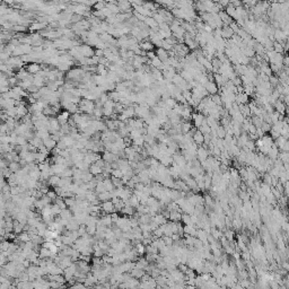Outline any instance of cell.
<instances>
[{"label":"cell","instance_id":"obj_1","mask_svg":"<svg viewBox=\"0 0 289 289\" xmlns=\"http://www.w3.org/2000/svg\"><path fill=\"white\" fill-rule=\"evenodd\" d=\"M114 106H115V102L112 101V100H108L106 103H104L103 105V113H104V116H111L113 113H114Z\"/></svg>","mask_w":289,"mask_h":289},{"label":"cell","instance_id":"obj_2","mask_svg":"<svg viewBox=\"0 0 289 289\" xmlns=\"http://www.w3.org/2000/svg\"><path fill=\"white\" fill-rule=\"evenodd\" d=\"M192 120H193V126L195 128H200L202 126V123L205 121V115L198 112V113H193L192 114Z\"/></svg>","mask_w":289,"mask_h":289},{"label":"cell","instance_id":"obj_3","mask_svg":"<svg viewBox=\"0 0 289 289\" xmlns=\"http://www.w3.org/2000/svg\"><path fill=\"white\" fill-rule=\"evenodd\" d=\"M273 108H275V111H277L278 113H280V114L286 115V113H287V104H286L285 101L281 100V98H279L278 101L273 104Z\"/></svg>","mask_w":289,"mask_h":289},{"label":"cell","instance_id":"obj_4","mask_svg":"<svg viewBox=\"0 0 289 289\" xmlns=\"http://www.w3.org/2000/svg\"><path fill=\"white\" fill-rule=\"evenodd\" d=\"M100 158H102V156L100 155V153H94V151H92V150H89L87 154H86V156H85L84 160L86 162V163L88 164H94L96 160H98Z\"/></svg>","mask_w":289,"mask_h":289},{"label":"cell","instance_id":"obj_5","mask_svg":"<svg viewBox=\"0 0 289 289\" xmlns=\"http://www.w3.org/2000/svg\"><path fill=\"white\" fill-rule=\"evenodd\" d=\"M205 88L207 89V92H208V94L209 95L217 94L218 91H219V87H218V85L216 84V81H215V80H209V81L205 85Z\"/></svg>","mask_w":289,"mask_h":289},{"label":"cell","instance_id":"obj_6","mask_svg":"<svg viewBox=\"0 0 289 289\" xmlns=\"http://www.w3.org/2000/svg\"><path fill=\"white\" fill-rule=\"evenodd\" d=\"M220 32H221V37L225 38V40H230L235 34L233 28L230 26H227V25H224L223 27L220 28Z\"/></svg>","mask_w":289,"mask_h":289},{"label":"cell","instance_id":"obj_7","mask_svg":"<svg viewBox=\"0 0 289 289\" xmlns=\"http://www.w3.org/2000/svg\"><path fill=\"white\" fill-rule=\"evenodd\" d=\"M101 207H102V210H103V211H105L106 213H115V205H114V203L112 202V200L102 202Z\"/></svg>","mask_w":289,"mask_h":289},{"label":"cell","instance_id":"obj_8","mask_svg":"<svg viewBox=\"0 0 289 289\" xmlns=\"http://www.w3.org/2000/svg\"><path fill=\"white\" fill-rule=\"evenodd\" d=\"M80 51L83 53V56L86 57V58H92V57L95 56V50H93L92 45H88V44H84V45L79 46Z\"/></svg>","mask_w":289,"mask_h":289},{"label":"cell","instance_id":"obj_9","mask_svg":"<svg viewBox=\"0 0 289 289\" xmlns=\"http://www.w3.org/2000/svg\"><path fill=\"white\" fill-rule=\"evenodd\" d=\"M156 54H157V57L162 60V62H165V61H167V60L171 58L170 51L163 49V48H158V50L156 51Z\"/></svg>","mask_w":289,"mask_h":289},{"label":"cell","instance_id":"obj_10","mask_svg":"<svg viewBox=\"0 0 289 289\" xmlns=\"http://www.w3.org/2000/svg\"><path fill=\"white\" fill-rule=\"evenodd\" d=\"M218 15H219V17H220V19H221V21H223L224 25L229 26V25L234 21V19L230 17L229 15L227 14L226 10H220L219 13H218Z\"/></svg>","mask_w":289,"mask_h":289},{"label":"cell","instance_id":"obj_11","mask_svg":"<svg viewBox=\"0 0 289 289\" xmlns=\"http://www.w3.org/2000/svg\"><path fill=\"white\" fill-rule=\"evenodd\" d=\"M250 96L246 94V93H237L236 94V103L238 105H242V104H248L250 103Z\"/></svg>","mask_w":289,"mask_h":289},{"label":"cell","instance_id":"obj_12","mask_svg":"<svg viewBox=\"0 0 289 289\" xmlns=\"http://www.w3.org/2000/svg\"><path fill=\"white\" fill-rule=\"evenodd\" d=\"M42 69V66H40L37 62H31L28 66H26V70L31 75H36L37 72H40Z\"/></svg>","mask_w":289,"mask_h":289},{"label":"cell","instance_id":"obj_13","mask_svg":"<svg viewBox=\"0 0 289 289\" xmlns=\"http://www.w3.org/2000/svg\"><path fill=\"white\" fill-rule=\"evenodd\" d=\"M193 138V141H194L198 146H202L203 143H205V135L200 131V130L198 129V131L194 133V136L192 137Z\"/></svg>","mask_w":289,"mask_h":289},{"label":"cell","instance_id":"obj_14","mask_svg":"<svg viewBox=\"0 0 289 289\" xmlns=\"http://www.w3.org/2000/svg\"><path fill=\"white\" fill-rule=\"evenodd\" d=\"M100 223H102L103 225L107 227H111L113 225V220H112V216L111 213H105L103 216L100 218Z\"/></svg>","mask_w":289,"mask_h":289},{"label":"cell","instance_id":"obj_15","mask_svg":"<svg viewBox=\"0 0 289 289\" xmlns=\"http://www.w3.org/2000/svg\"><path fill=\"white\" fill-rule=\"evenodd\" d=\"M43 143L46 146V148L51 151V150H53L54 148L57 147V143H58V141H56V140L53 139L52 137H49V138H46V139L43 140Z\"/></svg>","mask_w":289,"mask_h":289},{"label":"cell","instance_id":"obj_16","mask_svg":"<svg viewBox=\"0 0 289 289\" xmlns=\"http://www.w3.org/2000/svg\"><path fill=\"white\" fill-rule=\"evenodd\" d=\"M182 210H175V211H171L170 215V220L172 221H182Z\"/></svg>","mask_w":289,"mask_h":289},{"label":"cell","instance_id":"obj_17","mask_svg":"<svg viewBox=\"0 0 289 289\" xmlns=\"http://www.w3.org/2000/svg\"><path fill=\"white\" fill-rule=\"evenodd\" d=\"M140 48L143 50V51H146V52H148V51H154V44L151 41H148V40H145V41H143V42L139 44Z\"/></svg>","mask_w":289,"mask_h":289},{"label":"cell","instance_id":"obj_18","mask_svg":"<svg viewBox=\"0 0 289 289\" xmlns=\"http://www.w3.org/2000/svg\"><path fill=\"white\" fill-rule=\"evenodd\" d=\"M153 220L155 221L156 224H158V225H163V224H166L167 223V218L164 216L163 213H156L155 216L153 217Z\"/></svg>","mask_w":289,"mask_h":289},{"label":"cell","instance_id":"obj_19","mask_svg":"<svg viewBox=\"0 0 289 289\" xmlns=\"http://www.w3.org/2000/svg\"><path fill=\"white\" fill-rule=\"evenodd\" d=\"M80 224L78 223V220L73 217L72 219L69 220V223H68V225L66 226V228L68 230H78V228H79Z\"/></svg>","mask_w":289,"mask_h":289},{"label":"cell","instance_id":"obj_20","mask_svg":"<svg viewBox=\"0 0 289 289\" xmlns=\"http://www.w3.org/2000/svg\"><path fill=\"white\" fill-rule=\"evenodd\" d=\"M60 216H61V218H62V219L71 220L73 218V213L71 211V209H70V208H66V209L61 210Z\"/></svg>","mask_w":289,"mask_h":289},{"label":"cell","instance_id":"obj_21","mask_svg":"<svg viewBox=\"0 0 289 289\" xmlns=\"http://www.w3.org/2000/svg\"><path fill=\"white\" fill-rule=\"evenodd\" d=\"M145 273H146L145 270H143V269H138V268H133L132 270L130 271V275H132V277H135V278H137V279H141Z\"/></svg>","mask_w":289,"mask_h":289},{"label":"cell","instance_id":"obj_22","mask_svg":"<svg viewBox=\"0 0 289 289\" xmlns=\"http://www.w3.org/2000/svg\"><path fill=\"white\" fill-rule=\"evenodd\" d=\"M104 185H105V190L106 191H113V190H115V185H114V183H113V181H112V178H104Z\"/></svg>","mask_w":289,"mask_h":289},{"label":"cell","instance_id":"obj_23","mask_svg":"<svg viewBox=\"0 0 289 289\" xmlns=\"http://www.w3.org/2000/svg\"><path fill=\"white\" fill-rule=\"evenodd\" d=\"M208 235H209V233H207L205 229H202V228H198V232H197V237H198L200 240H202L203 243L208 240Z\"/></svg>","mask_w":289,"mask_h":289},{"label":"cell","instance_id":"obj_24","mask_svg":"<svg viewBox=\"0 0 289 289\" xmlns=\"http://www.w3.org/2000/svg\"><path fill=\"white\" fill-rule=\"evenodd\" d=\"M119 8L123 11H130V7H131V4L129 2V0H120L118 4Z\"/></svg>","mask_w":289,"mask_h":289},{"label":"cell","instance_id":"obj_25","mask_svg":"<svg viewBox=\"0 0 289 289\" xmlns=\"http://www.w3.org/2000/svg\"><path fill=\"white\" fill-rule=\"evenodd\" d=\"M60 180H61V178H60L59 175H51L49 178V186H52V188H56V186H58L59 185V182Z\"/></svg>","mask_w":289,"mask_h":289},{"label":"cell","instance_id":"obj_26","mask_svg":"<svg viewBox=\"0 0 289 289\" xmlns=\"http://www.w3.org/2000/svg\"><path fill=\"white\" fill-rule=\"evenodd\" d=\"M17 240L18 242H23V243H26L28 240H31V235L28 234V232H21V234L17 235Z\"/></svg>","mask_w":289,"mask_h":289},{"label":"cell","instance_id":"obj_27","mask_svg":"<svg viewBox=\"0 0 289 289\" xmlns=\"http://www.w3.org/2000/svg\"><path fill=\"white\" fill-rule=\"evenodd\" d=\"M153 221V216L150 213H143L139 217V223L140 224H150Z\"/></svg>","mask_w":289,"mask_h":289},{"label":"cell","instance_id":"obj_28","mask_svg":"<svg viewBox=\"0 0 289 289\" xmlns=\"http://www.w3.org/2000/svg\"><path fill=\"white\" fill-rule=\"evenodd\" d=\"M121 213L126 216H135L136 213V208H133L132 205H126L123 209L121 210Z\"/></svg>","mask_w":289,"mask_h":289},{"label":"cell","instance_id":"obj_29","mask_svg":"<svg viewBox=\"0 0 289 289\" xmlns=\"http://www.w3.org/2000/svg\"><path fill=\"white\" fill-rule=\"evenodd\" d=\"M162 184H163V186H165V188L173 189V188H174L175 181H174V178H172V176H167V178H166L163 182H162Z\"/></svg>","mask_w":289,"mask_h":289},{"label":"cell","instance_id":"obj_30","mask_svg":"<svg viewBox=\"0 0 289 289\" xmlns=\"http://www.w3.org/2000/svg\"><path fill=\"white\" fill-rule=\"evenodd\" d=\"M103 171H104V168L100 167V166H97L96 164H92L91 167H89V172H91L92 174L94 175H98V174H102L103 173Z\"/></svg>","mask_w":289,"mask_h":289},{"label":"cell","instance_id":"obj_31","mask_svg":"<svg viewBox=\"0 0 289 289\" xmlns=\"http://www.w3.org/2000/svg\"><path fill=\"white\" fill-rule=\"evenodd\" d=\"M98 199H100V201H101V202H104V201H108V200H112L111 192H110V191L102 192V193H100V194H98Z\"/></svg>","mask_w":289,"mask_h":289},{"label":"cell","instance_id":"obj_32","mask_svg":"<svg viewBox=\"0 0 289 289\" xmlns=\"http://www.w3.org/2000/svg\"><path fill=\"white\" fill-rule=\"evenodd\" d=\"M14 232L16 234H21V232H24V224L19 223L18 220L14 219Z\"/></svg>","mask_w":289,"mask_h":289},{"label":"cell","instance_id":"obj_33","mask_svg":"<svg viewBox=\"0 0 289 289\" xmlns=\"http://www.w3.org/2000/svg\"><path fill=\"white\" fill-rule=\"evenodd\" d=\"M273 51L277 53H283L285 52V44L275 41L273 42Z\"/></svg>","mask_w":289,"mask_h":289},{"label":"cell","instance_id":"obj_34","mask_svg":"<svg viewBox=\"0 0 289 289\" xmlns=\"http://www.w3.org/2000/svg\"><path fill=\"white\" fill-rule=\"evenodd\" d=\"M193 127H192V123L190 121H183L182 120V132H183V135H185V133H188L190 130L192 129Z\"/></svg>","mask_w":289,"mask_h":289},{"label":"cell","instance_id":"obj_35","mask_svg":"<svg viewBox=\"0 0 289 289\" xmlns=\"http://www.w3.org/2000/svg\"><path fill=\"white\" fill-rule=\"evenodd\" d=\"M8 167L10 168L11 172L16 173V172H18L21 168V163H19V162H14V160H13V162H10V163H9Z\"/></svg>","mask_w":289,"mask_h":289},{"label":"cell","instance_id":"obj_36","mask_svg":"<svg viewBox=\"0 0 289 289\" xmlns=\"http://www.w3.org/2000/svg\"><path fill=\"white\" fill-rule=\"evenodd\" d=\"M135 247H136V250H137V252H138L139 256H143V255L146 254V246L143 244V242H140V243H138L137 245H135Z\"/></svg>","mask_w":289,"mask_h":289},{"label":"cell","instance_id":"obj_37","mask_svg":"<svg viewBox=\"0 0 289 289\" xmlns=\"http://www.w3.org/2000/svg\"><path fill=\"white\" fill-rule=\"evenodd\" d=\"M48 155H49V154H44V153H41V151H36V163L40 164V163L45 162V160L48 159Z\"/></svg>","mask_w":289,"mask_h":289},{"label":"cell","instance_id":"obj_38","mask_svg":"<svg viewBox=\"0 0 289 289\" xmlns=\"http://www.w3.org/2000/svg\"><path fill=\"white\" fill-rule=\"evenodd\" d=\"M29 176H31L32 178H34V180H36V181H40L41 180V170L40 168H35V170H33V171L29 172Z\"/></svg>","mask_w":289,"mask_h":289},{"label":"cell","instance_id":"obj_39","mask_svg":"<svg viewBox=\"0 0 289 289\" xmlns=\"http://www.w3.org/2000/svg\"><path fill=\"white\" fill-rule=\"evenodd\" d=\"M50 255H51V251H50L49 248H46V247H41V250H40V258L41 259H49Z\"/></svg>","mask_w":289,"mask_h":289},{"label":"cell","instance_id":"obj_40","mask_svg":"<svg viewBox=\"0 0 289 289\" xmlns=\"http://www.w3.org/2000/svg\"><path fill=\"white\" fill-rule=\"evenodd\" d=\"M199 130L201 131L203 135H207V133H211V128H210V126L207 123V120H205L203 123H202V126L199 128Z\"/></svg>","mask_w":289,"mask_h":289},{"label":"cell","instance_id":"obj_41","mask_svg":"<svg viewBox=\"0 0 289 289\" xmlns=\"http://www.w3.org/2000/svg\"><path fill=\"white\" fill-rule=\"evenodd\" d=\"M29 143H32L33 146H35L36 148H37V150H38V147L40 146H42L43 145V139H41L40 137H37V136H35L33 139L29 141Z\"/></svg>","mask_w":289,"mask_h":289},{"label":"cell","instance_id":"obj_42","mask_svg":"<svg viewBox=\"0 0 289 289\" xmlns=\"http://www.w3.org/2000/svg\"><path fill=\"white\" fill-rule=\"evenodd\" d=\"M278 158L282 163H289V151H280Z\"/></svg>","mask_w":289,"mask_h":289},{"label":"cell","instance_id":"obj_43","mask_svg":"<svg viewBox=\"0 0 289 289\" xmlns=\"http://www.w3.org/2000/svg\"><path fill=\"white\" fill-rule=\"evenodd\" d=\"M129 201H130V205H132L133 208H137V207L140 205L139 198H138L137 195H135V194L131 195V198L129 199Z\"/></svg>","mask_w":289,"mask_h":289},{"label":"cell","instance_id":"obj_44","mask_svg":"<svg viewBox=\"0 0 289 289\" xmlns=\"http://www.w3.org/2000/svg\"><path fill=\"white\" fill-rule=\"evenodd\" d=\"M104 191H106V190H105L104 182L97 181V184H96V188H95V192H96L97 194H100V193H102V192H104Z\"/></svg>","mask_w":289,"mask_h":289},{"label":"cell","instance_id":"obj_45","mask_svg":"<svg viewBox=\"0 0 289 289\" xmlns=\"http://www.w3.org/2000/svg\"><path fill=\"white\" fill-rule=\"evenodd\" d=\"M86 228H87V233L89 234V235H93L94 236L95 234H96V232H97V227H96V225L95 224H91V225H86Z\"/></svg>","mask_w":289,"mask_h":289},{"label":"cell","instance_id":"obj_46","mask_svg":"<svg viewBox=\"0 0 289 289\" xmlns=\"http://www.w3.org/2000/svg\"><path fill=\"white\" fill-rule=\"evenodd\" d=\"M145 143H146V141H145L143 136H141V137H139V138H137V139L132 140V145H137V146H139V147H143L145 146Z\"/></svg>","mask_w":289,"mask_h":289},{"label":"cell","instance_id":"obj_47","mask_svg":"<svg viewBox=\"0 0 289 289\" xmlns=\"http://www.w3.org/2000/svg\"><path fill=\"white\" fill-rule=\"evenodd\" d=\"M9 246H10V240H2V242H1V252L4 251H8L9 250Z\"/></svg>","mask_w":289,"mask_h":289},{"label":"cell","instance_id":"obj_48","mask_svg":"<svg viewBox=\"0 0 289 289\" xmlns=\"http://www.w3.org/2000/svg\"><path fill=\"white\" fill-rule=\"evenodd\" d=\"M8 263V256L5 254L4 252H1L0 254V267H5Z\"/></svg>","mask_w":289,"mask_h":289},{"label":"cell","instance_id":"obj_49","mask_svg":"<svg viewBox=\"0 0 289 289\" xmlns=\"http://www.w3.org/2000/svg\"><path fill=\"white\" fill-rule=\"evenodd\" d=\"M61 210H62V209L60 208L59 205L53 202V203H52V213H53V215H54V216H59L60 213H61Z\"/></svg>","mask_w":289,"mask_h":289},{"label":"cell","instance_id":"obj_50","mask_svg":"<svg viewBox=\"0 0 289 289\" xmlns=\"http://www.w3.org/2000/svg\"><path fill=\"white\" fill-rule=\"evenodd\" d=\"M182 223L184 224V225H186V224H192L191 223V215L183 213V215H182Z\"/></svg>","mask_w":289,"mask_h":289},{"label":"cell","instance_id":"obj_51","mask_svg":"<svg viewBox=\"0 0 289 289\" xmlns=\"http://www.w3.org/2000/svg\"><path fill=\"white\" fill-rule=\"evenodd\" d=\"M123 172L120 170V168H116V170H112V176H115V178H123Z\"/></svg>","mask_w":289,"mask_h":289},{"label":"cell","instance_id":"obj_52","mask_svg":"<svg viewBox=\"0 0 289 289\" xmlns=\"http://www.w3.org/2000/svg\"><path fill=\"white\" fill-rule=\"evenodd\" d=\"M45 23H37V24H34L33 26L31 27V29H33V31H40V29H43V28L45 27Z\"/></svg>","mask_w":289,"mask_h":289},{"label":"cell","instance_id":"obj_53","mask_svg":"<svg viewBox=\"0 0 289 289\" xmlns=\"http://www.w3.org/2000/svg\"><path fill=\"white\" fill-rule=\"evenodd\" d=\"M93 254H94V256H98V258H103L105 254H106V252L104 251V250H102V248H97V250H94V252H93Z\"/></svg>","mask_w":289,"mask_h":289},{"label":"cell","instance_id":"obj_54","mask_svg":"<svg viewBox=\"0 0 289 289\" xmlns=\"http://www.w3.org/2000/svg\"><path fill=\"white\" fill-rule=\"evenodd\" d=\"M153 234L157 237V238H160V237H163V236H164V230L162 229V228H160L159 226H158V227L156 228V229H155V230L153 232Z\"/></svg>","mask_w":289,"mask_h":289},{"label":"cell","instance_id":"obj_55","mask_svg":"<svg viewBox=\"0 0 289 289\" xmlns=\"http://www.w3.org/2000/svg\"><path fill=\"white\" fill-rule=\"evenodd\" d=\"M17 143H18V145H21V146H25V145H27V143H28V140L26 139L24 136H18Z\"/></svg>","mask_w":289,"mask_h":289},{"label":"cell","instance_id":"obj_56","mask_svg":"<svg viewBox=\"0 0 289 289\" xmlns=\"http://www.w3.org/2000/svg\"><path fill=\"white\" fill-rule=\"evenodd\" d=\"M163 240H165L166 245H168V246H173V244H174V240L172 238V236H165V235H164Z\"/></svg>","mask_w":289,"mask_h":289},{"label":"cell","instance_id":"obj_57","mask_svg":"<svg viewBox=\"0 0 289 289\" xmlns=\"http://www.w3.org/2000/svg\"><path fill=\"white\" fill-rule=\"evenodd\" d=\"M280 267H281V269L283 270V271L288 272L289 271V261L288 260H283V261L280 263Z\"/></svg>","mask_w":289,"mask_h":289},{"label":"cell","instance_id":"obj_58","mask_svg":"<svg viewBox=\"0 0 289 289\" xmlns=\"http://www.w3.org/2000/svg\"><path fill=\"white\" fill-rule=\"evenodd\" d=\"M46 194H48V197H49V198L52 199L53 202H54V200L58 198V194H57V192L54 191V190H49V192H48Z\"/></svg>","mask_w":289,"mask_h":289},{"label":"cell","instance_id":"obj_59","mask_svg":"<svg viewBox=\"0 0 289 289\" xmlns=\"http://www.w3.org/2000/svg\"><path fill=\"white\" fill-rule=\"evenodd\" d=\"M140 228L143 232H151V228H150V224H139Z\"/></svg>","mask_w":289,"mask_h":289},{"label":"cell","instance_id":"obj_60","mask_svg":"<svg viewBox=\"0 0 289 289\" xmlns=\"http://www.w3.org/2000/svg\"><path fill=\"white\" fill-rule=\"evenodd\" d=\"M57 147L59 148V149L61 150H64L68 148V146H67V143L63 141V140H60V141H58V143H57Z\"/></svg>","mask_w":289,"mask_h":289},{"label":"cell","instance_id":"obj_61","mask_svg":"<svg viewBox=\"0 0 289 289\" xmlns=\"http://www.w3.org/2000/svg\"><path fill=\"white\" fill-rule=\"evenodd\" d=\"M146 57L149 60H153V59H155V58H156L157 54H156V52H154V51H148V52H147V54H146Z\"/></svg>","mask_w":289,"mask_h":289},{"label":"cell","instance_id":"obj_62","mask_svg":"<svg viewBox=\"0 0 289 289\" xmlns=\"http://www.w3.org/2000/svg\"><path fill=\"white\" fill-rule=\"evenodd\" d=\"M242 258L245 260V261H247V260H251V253L247 251H244L243 253H242Z\"/></svg>","mask_w":289,"mask_h":289},{"label":"cell","instance_id":"obj_63","mask_svg":"<svg viewBox=\"0 0 289 289\" xmlns=\"http://www.w3.org/2000/svg\"><path fill=\"white\" fill-rule=\"evenodd\" d=\"M111 216H112V220H113V224H115L116 221L119 220V218H120V216H119V213H111Z\"/></svg>","mask_w":289,"mask_h":289},{"label":"cell","instance_id":"obj_64","mask_svg":"<svg viewBox=\"0 0 289 289\" xmlns=\"http://www.w3.org/2000/svg\"><path fill=\"white\" fill-rule=\"evenodd\" d=\"M283 66L286 68H289V53H287L285 57H283Z\"/></svg>","mask_w":289,"mask_h":289}]
</instances>
